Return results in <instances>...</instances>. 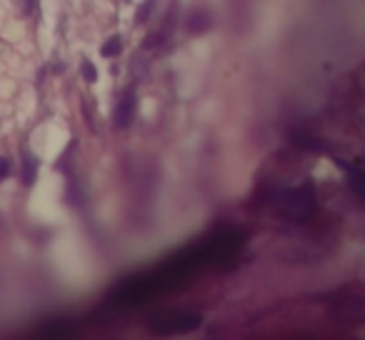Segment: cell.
I'll return each instance as SVG.
<instances>
[{
    "label": "cell",
    "instance_id": "cell-11",
    "mask_svg": "<svg viewBox=\"0 0 365 340\" xmlns=\"http://www.w3.org/2000/svg\"><path fill=\"white\" fill-rule=\"evenodd\" d=\"M38 6V0H23V8H26V13H33Z\"/></svg>",
    "mask_w": 365,
    "mask_h": 340
},
{
    "label": "cell",
    "instance_id": "cell-8",
    "mask_svg": "<svg viewBox=\"0 0 365 340\" xmlns=\"http://www.w3.org/2000/svg\"><path fill=\"white\" fill-rule=\"evenodd\" d=\"M81 76L86 83H96L98 81V73H96V66L91 61H83L81 63Z\"/></svg>",
    "mask_w": 365,
    "mask_h": 340
},
{
    "label": "cell",
    "instance_id": "cell-6",
    "mask_svg": "<svg viewBox=\"0 0 365 340\" xmlns=\"http://www.w3.org/2000/svg\"><path fill=\"white\" fill-rule=\"evenodd\" d=\"M120 51H123V38L120 36H113L110 41L103 43L101 56L103 58H118V56H120Z\"/></svg>",
    "mask_w": 365,
    "mask_h": 340
},
{
    "label": "cell",
    "instance_id": "cell-10",
    "mask_svg": "<svg viewBox=\"0 0 365 340\" xmlns=\"http://www.w3.org/2000/svg\"><path fill=\"white\" fill-rule=\"evenodd\" d=\"M8 175H11V163L8 158H0V180H6Z\"/></svg>",
    "mask_w": 365,
    "mask_h": 340
},
{
    "label": "cell",
    "instance_id": "cell-5",
    "mask_svg": "<svg viewBox=\"0 0 365 340\" xmlns=\"http://www.w3.org/2000/svg\"><path fill=\"white\" fill-rule=\"evenodd\" d=\"M36 175H38V160L31 150H26V155H23V183L33 185L36 183Z\"/></svg>",
    "mask_w": 365,
    "mask_h": 340
},
{
    "label": "cell",
    "instance_id": "cell-4",
    "mask_svg": "<svg viewBox=\"0 0 365 340\" xmlns=\"http://www.w3.org/2000/svg\"><path fill=\"white\" fill-rule=\"evenodd\" d=\"M185 26H188V31L193 33V36H200V33H205L210 28V16L205 11H193L188 16V21H185Z\"/></svg>",
    "mask_w": 365,
    "mask_h": 340
},
{
    "label": "cell",
    "instance_id": "cell-2",
    "mask_svg": "<svg viewBox=\"0 0 365 340\" xmlns=\"http://www.w3.org/2000/svg\"><path fill=\"white\" fill-rule=\"evenodd\" d=\"M198 325H200V315L173 313V315L155 318L150 323V328L155 330V333H188V330H195Z\"/></svg>",
    "mask_w": 365,
    "mask_h": 340
},
{
    "label": "cell",
    "instance_id": "cell-9",
    "mask_svg": "<svg viewBox=\"0 0 365 340\" xmlns=\"http://www.w3.org/2000/svg\"><path fill=\"white\" fill-rule=\"evenodd\" d=\"M350 183H353L355 193L363 195V175H360V168H353V173H350Z\"/></svg>",
    "mask_w": 365,
    "mask_h": 340
},
{
    "label": "cell",
    "instance_id": "cell-7",
    "mask_svg": "<svg viewBox=\"0 0 365 340\" xmlns=\"http://www.w3.org/2000/svg\"><path fill=\"white\" fill-rule=\"evenodd\" d=\"M155 3H158V0H145V3H143V6L138 8V16H135L138 26H140L143 21H148V18H150V13H153V8H155Z\"/></svg>",
    "mask_w": 365,
    "mask_h": 340
},
{
    "label": "cell",
    "instance_id": "cell-3",
    "mask_svg": "<svg viewBox=\"0 0 365 340\" xmlns=\"http://www.w3.org/2000/svg\"><path fill=\"white\" fill-rule=\"evenodd\" d=\"M135 108H138L135 93L128 91L125 96L118 101V105H115V115H113V123H115V128H128V125H130L133 118H135Z\"/></svg>",
    "mask_w": 365,
    "mask_h": 340
},
{
    "label": "cell",
    "instance_id": "cell-1",
    "mask_svg": "<svg viewBox=\"0 0 365 340\" xmlns=\"http://www.w3.org/2000/svg\"><path fill=\"white\" fill-rule=\"evenodd\" d=\"M313 208H315V195H313V190L305 188V185L285 190L278 198V213L283 215V218L293 220V223H303L305 218H310Z\"/></svg>",
    "mask_w": 365,
    "mask_h": 340
}]
</instances>
